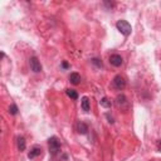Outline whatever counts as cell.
Masks as SVG:
<instances>
[{
    "mask_svg": "<svg viewBox=\"0 0 161 161\" xmlns=\"http://www.w3.org/2000/svg\"><path fill=\"white\" fill-rule=\"evenodd\" d=\"M110 63L112 64L113 67H121L122 63H123V59L120 54H112L110 57Z\"/></svg>",
    "mask_w": 161,
    "mask_h": 161,
    "instance_id": "7",
    "label": "cell"
},
{
    "mask_svg": "<svg viewBox=\"0 0 161 161\" xmlns=\"http://www.w3.org/2000/svg\"><path fill=\"white\" fill-rule=\"evenodd\" d=\"M66 93H67V96H68L71 100H74V101L78 100V93H77V91L68 88V89H66Z\"/></svg>",
    "mask_w": 161,
    "mask_h": 161,
    "instance_id": "11",
    "label": "cell"
},
{
    "mask_svg": "<svg viewBox=\"0 0 161 161\" xmlns=\"http://www.w3.org/2000/svg\"><path fill=\"white\" fill-rule=\"evenodd\" d=\"M106 117L108 118V122H110V123H113V122H115V121H113V117H112L110 113H107V115H106Z\"/></svg>",
    "mask_w": 161,
    "mask_h": 161,
    "instance_id": "16",
    "label": "cell"
},
{
    "mask_svg": "<svg viewBox=\"0 0 161 161\" xmlns=\"http://www.w3.org/2000/svg\"><path fill=\"white\" fill-rule=\"evenodd\" d=\"M76 130H77V132H78L79 135H86V134L88 132V126H87L84 122L78 121L77 125H76Z\"/></svg>",
    "mask_w": 161,
    "mask_h": 161,
    "instance_id": "8",
    "label": "cell"
},
{
    "mask_svg": "<svg viewBox=\"0 0 161 161\" xmlns=\"http://www.w3.org/2000/svg\"><path fill=\"white\" fill-rule=\"evenodd\" d=\"M126 84H127L126 78H125L123 76H121V74H117V76L113 78V81H112V86H113V88H115V89H117V91H122V89H125Z\"/></svg>",
    "mask_w": 161,
    "mask_h": 161,
    "instance_id": "4",
    "label": "cell"
},
{
    "mask_svg": "<svg viewBox=\"0 0 161 161\" xmlns=\"http://www.w3.org/2000/svg\"><path fill=\"white\" fill-rule=\"evenodd\" d=\"M115 103H116V106H117V108H120L121 111H127L128 110V107H130V102H128V100H127V97L125 94H118L117 97H116V100H115Z\"/></svg>",
    "mask_w": 161,
    "mask_h": 161,
    "instance_id": "3",
    "label": "cell"
},
{
    "mask_svg": "<svg viewBox=\"0 0 161 161\" xmlns=\"http://www.w3.org/2000/svg\"><path fill=\"white\" fill-rule=\"evenodd\" d=\"M68 79H69V82H71L72 84H74V86H77V84H79V83H81V76H79L77 72L71 73V74H69V77H68Z\"/></svg>",
    "mask_w": 161,
    "mask_h": 161,
    "instance_id": "9",
    "label": "cell"
},
{
    "mask_svg": "<svg viewBox=\"0 0 161 161\" xmlns=\"http://www.w3.org/2000/svg\"><path fill=\"white\" fill-rule=\"evenodd\" d=\"M29 66H30V69L33 71L34 73H39V72H42V64H40V62L38 60V58L37 57H31L30 59H29Z\"/></svg>",
    "mask_w": 161,
    "mask_h": 161,
    "instance_id": "5",
    "label": "cell"
},
{
    "mask_svg": "<svg viewBox=\"0 0 161 161\" xmlns=\"http://www.w3.org/2000/svg\"><path fill=\"white\" fill-rule=\"evenodd\" d=\"M48 147H49V154L52 156H57L60 152V142H59V140L55 136L50 137L48 140Z\"/></svg>",
    "mask_w": 161,
    "mask_h": 161,
    "instance_id": "2",
    "label": "cell"
},
{
    "mask_svg": "<svg viewBox=\"0 0 161 161\" xmlns=\"http://www.w3.org/2000/svg\"><path fill=\"white\" fill-rule=\"evenodd\" d=\"M18 149L19 151H24L26 149V144H25V139L23 136H19L18 137Z\"/></svg>",
    "mask_w": 161,
    "mask_h": 161,
    "instance_id": "12",
    "label": "cell"
},
{
    "mask_svg": "<svg viewBox=\"0 0 161 161\" xmlns=\"http://www.w3.org/2000/svg\"><path fill=\"white\" fill-rule=\"evenodd\" d=\"M100 105H101L102 107H105V108H111V107H112V102H111V100L107 98V97H103V98L100 101Z\"/></svg>",
    "mask_w": 161,
    "mask_h": 161,
    "instance_id": "13",
    "label": "cell"
},
{
    "mask_svg": "<svg viewBox=\"0 0 161 161\" xmlns=\"http://www.w3.org/2000/svg\"><path fill=\"white\" fill-rule=\"evenodd\" d=\"M156 145H157V150H159V151H160V152H161V140H159V141H157V144H156Z\"/></svg>",
    "mask_w": 161,
    "mask_h": 161,
    "instance_id": "19",
    "label": "cell"
},
{
    "mask_svg": "<svg viewBox=\"0 0 161 161\" xmlns=\"http://www.w3.org/2000/svg\"><path fill=\"white\" fill-rule=\"evenodd\" d=\"M105 5H107L108 8H113L115 7V3H107V2H105Z\"/></svg>",
    "mask_w": 161,
    "mask_h": 161,
    "instance_id": "17",
    "label": "cell"
},
{
    "mask_svg": "<svg viewBox=\"0 0 161 161\" xmlns=\"http://www.w3.org/2000/svg\"><path fill=\"white\" fill-rule=\"evenodd\" d=\"M42 147L40 146H38V145H36V146H33L30 149V151H29V154H28V157L30 159V160H34V159H37L38 156H40L42 155Z\"/></svg>",
    "mask_w": 161,
    "mask_h": 161,
    "instance_id": "6",
    "label": "cell"
},
{
    "mask_svg": "<svg viewBox=\"0 0 161 161\" xmlns=\"http://www.w3.org/2000/svg\"><path fill=\"white\" fill-rule=\"evenodd\" d=\"M62 67H63V68H69V64H68L67 62H63V63H62Z\"/></svg>",
    "mask_w": 161,
    "mask_h": 161,
    "instance_id": "18",
    "label": "cell"
},
{
    "mask_svg": "<svg viewBox=\"0 0 161 161\" xmlns=\"http://www.w3.org/2000/svg\"><path fill=\"white\" fill-rule=\"evenodd\" d=\"M9 113H10V115H13V116H15V115L18 113V107H17V105H15V103L10 105V107H9Z\"/></svg>",
    "mask_w": 161,
    "mask_h": 161,
    "instance_id": "15",
    "label": "cell"
},
{
    "mask_svg": "<svg viewBox=\"0 0 161 161\" xmlns=\"http://www.w3.org/2000/svg\"><path fill=\"white\" fill-rule=\"evenodd\" d=\"M91 62L94 64L96 67H98V68H102V67H103L102 60H101V59H98V58H93V59H91Z\"/></svg>",
    "mask_w": 161,
    "mask_h": 161,
    "instance_id": "14",
    "label": "cell"
},
{
    "mask_svg": "<svg viewBox=\"0 0 161 161\" xmlns=\"http://www.w3.org/2000/svg\"><path fill=\"white\" fill-rule=\"evenodd\" d=\"M81 106H82V110L84 112H88L91 110V103H89V98L88 97H82L81 100Z\"/></svg>",
    "mask_w": 161,
    "mask_h": 161,
    "instance_id": "10",
    "label": "cell"
},
{
    "mask_svg": "<svg viewBox=\"0 0 161 161\" xmlns=\"http://www.w3.org/2000/svg\"><path fill=\"white\" fill-rule=\"evenodd\" d=\"M116 28H117V30L120 31V33L123 34L125 37H128V36L131 34V31H132L131 24L128 23V21H126V20H118L116 23Z\"/></svg>",
    "mask_w": 161,
    "mask_h": 161,
    "instance_id": "1",
    "label": "cell"
}]
</instances>
